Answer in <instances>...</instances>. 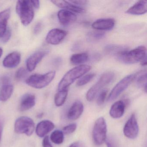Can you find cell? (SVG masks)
Wrapping results in <instances>:
<instances>
[{
    "instance_id": "d4e9b609",
    "label": "cell",
    "mask_w": 147,
    "mask_h": 147,
    "mask_svg": "<svg viewBox=\"0 0 147 147\" xmlns=\"http://www.w3.org/2000/svg\"><path fill=\"white\" fill-rule=\"evenodd\" d=\"M68 95V89L59 90L55 97V103L56 106L61 107L65 103Z\"/></svg>"
},
{
    "instance_id": "484cf974",
    "label": "cell",
    "mask_w": 147,
    "mask_h": 147,
    "mask_svg": "<svg viewBox=\"0 0 147 147\" xmlns=\"http://www.w3.org/2000/svg\"><path fill=\"white\" fill-rule=\"evenodd\" d=\"M64 134L61 131L56 130L54 131L51 135L50 139L54 143L60 144L64 141Z\"/></svg>"
},
{
    "instance_id": "836d02e7",
    "label": "cell",
    "mask_w": 147,
    "mask_h": 147,
    "mask_svg": "<svg viewBox=\"0 0 147 147\" xmlns=\"http://www.w3.org/2000/svg\"><path fill=\"white\" fill-rule=\"evenodd\" d=\"M43 28V24L41 22H39L36 24L33 29V32L35 35L39 34Z\"/></svg>"
},
{
    "instance_id": "ab89813d",
    "label": "cell",
    "mask_w": 147,
    "mask_h": 147,
    "mask_svg": "<svg viewBox=\"0 0 147 147\" xmlns=\"http://www.w3.org/2000/svg\"><path fill=\"white\" fill-rule=\"evenodd\" d=\"M141 64L142 66H146L147 65V56H145L142 61H141Z\"/></svg>"
},
{
    "instance_id": "d6a6232c",
    "label": "cell",
    "mask_w": 147,
    "mask_h": 147,
    "mask_svg": "<svg viewBox=\"0 0 147 147\" xmlns=\"http://www.w3.org/2000/svg\"><path fill=\"white\" fill-rule=\"evenodd\" d=\"M11 36V32L10 29H7L3 36L1 38V40L4 43L7 42L10 40Z\"/></svg>"
},
{
    "instance_id": "e575fe53",
    "label": "cell",
    "mask_w": 147,
    "mask_h": 147,
    "mask_svg": "<svg viewBox=\"0 0 147 147\" xmlns=\"http://www.w3.org/2000/svg\"><path fill=\"white\" fill-rule=\"evenodd\" d=\"M42 144L43 147H53L50 142L49 138L48 136H45L44 137Z\"/></svg>"
},
{
    "instance_id": "f1b7e54d",
    "label": "cell",
    "mask_w": 147,
    "mask_h": 147,
    "mask_svg": "<svg viewBox=\"0 0 147 147\" xmlns=\"http://www.w3.org/2000/svg\"><path fill=\"white\" fill-rule=\"evenodd\" d=\"M94 76H95V74H88L80 79L77 81L76 85L78 86H84L90 82L93 79Z\"/></svg>"
},
{
    "instance_id": "52a82bcc",
    "label": "cell",
    "mask_w": 147,
    "mask_h": 147,
    "mask_svg": "<svg viewBox=\"0 0 147 147\" xmlns=\"http://www.w3.org/2000/svg\"><path fill=\"white\" fill-rule=\"evenodd\" d=\"M35 123L32 119L26 116H22L17 119L14 124L15 132L25 134L28 136L32 135L35 130Z\"/></svg>"
},
{
    "instance_id": "4316f807",
    "label": "cell",
    "mask_w": 147,
    "mask_h": 147,
    "mask_svg": "<svg viewBox=\"0 0 147 147\" xmlns=\"http://www.w3.org/2000/svg\"><path fill=\"white\" fill-rule=\"evenodd\" d=\"M105 36V32H90L87 35V38L89 42H96L102 39Z\"/></svg>"
},
{
    "instance_id": "603a6c76",
    "label": "cell",
    "mask_w": 147,
    "mask_h": 147,
    "mask_svg": "<svg viewBox=\"0 0 147 147\" xmlns=\"http://www.w3.org/2000/svg\"><path fill=\"white\" fill-rule=\"evenodd\" d=\"M13 86L10 84L3 85L0 89V101L5 102L8 100L13 92Z\"/></svg>"
},
{
    "instance_id": "7bdbcfd3",
    "label": "cell",
    "mask_w": 147,
    "mask_h": 147,
    "mask_svg": "<svg viewBox=\"0 0 147 147\" xmlns=\"http://www.w3.org/2000/svg\"><path fill=\"white\" fill-rule=\"evenodd\" d=\"M3 54V50L1 48H0V57H1Z\"/></svg>"
},
{
    "instance_id": "f35d334b",
    "label": "cell",
    "mask_w": 147,
    "mask_h": 147,
    "mask_svg": "<svg viewBox=\"0 0 147 147\" xmlns=\"http://www.w3.org/2000/svg\"><path fill=\"white\" fill-rule=\"evenodd\" d=\"M3 131V124L2 121L0 119V142L2 138V134Z\"/></svg>"
},
{
    "instance_id": "44dd1931",
    "label": "cell",
    "mask_w": 147,
    "mask_h": 147,
    "mask_svg": "<svg viewBox=\"0 0 147 147\" xmlns=\"http://www.w3.org/2000/svg\"><path fill=\"white\" fill-rule=\"evenodd\" d=\"M11 15L9 8L0 12V38L5 34L7 30V24Z\"/></svg>"
},
{
    "instance_id": "74e56055",
    "label": "cell",
    "mask_w": 147,
    "mask_h": 147,
    "mask_svg": "<svg viewBox=\"0 0 147 147\" xmlns=\"http://www.w3.org/2000/svg\"><path fill=\"white\" fill-rule=\"evenodd\" d=\"M1 82L3 85L10 84V79L8 76H5L1 79Z\"/></svg>"
},
{
    "instance_id": "60d3db41",
    "label": "cell",
    "mask_w": 147,
    "mask_h": 147,
    "mask_svg": "<svg viewBox=\"0 0 147 147\" xmlns=\"http://www.w3.org/2000/svg\"><path fill=\"white\" fill-rule=\"evenodd\" d=\"M106 144L107 147H113L111 143L109 141H106Z\"/></svg>"
},
{
    "instance_id": "5bb4252c",
    "label": "cell",
    "mask_w": 147,
    "mask_h": 147,
    "mask_svg": "<svg viewBox=\"0 0 147 147\" xmlns=\"http://www.w3.org/2000/svg\"><path fill=\"white\" fill-rule=\"evenodd\" d=\"M54 123L50 120H44L39 122L36 128V132L39 137H44L55 128Z\"/></svg>"
},
{
    "instance_id": "1f68e13d",
    "label": "cell",
    "mask_w": 147,
    "mask_h": 147,
    "mask_svg": "<svg viewBox=\"0 0 147 147\" xmlns=\"http://www.w3.org/2000/svg\"><path fill=\"white\" fill-rule=\"evenodd\" d=\"M107 92H108V90L107 89L103 90L100 92L97 99V103L98 105L100 106L104 104Z\"/></svg>"
},
{
    "instance_id": "7c38bea8",
    "label": "cell",
    "mask_w": 147,
    "mask_h": 147,
    "mask_svg": "<svg viewBox=\"0 0 147 147\" xmlns=\"http://www.w3.org/2000/svg\"><path fill=\"white\" fill-rule=\"evenodd\" d=\"M36 96L30 93L24 94L20 102L18 109L20 111L24 112L31 109L36 105Z\"/></svg>"
},
{
    "instance_id": "cb8c5ba5",
    "label": "cell",
    "mask_w": 147,
    "mask_h": 147,
    "mask_svg": "<svg viewBox=\"0 0 147 147\" xmlns=\"http://www.w3.org/2000/svg\"><path fill=\"white\" fill-rule=\"evenodd\" d=\"M88 59V55L86 53H82L72 55L70 61L72 64L76 65L86 62Z\"/></svg>"
},
{
    "instance_id": "9c48e42d",
    "label": "cell",
    "mask_w": 147,
    "mask_h": 147,
    "mask_svg": "<svg viewBox=\"0 0 147 147\" xmlns=\"http://www.w3.org/2000/svg\"><path fill=\"white\" fill-rule=\"evenodd\" d=\"M139 127L135 113L131 114L125 125L123 133L126 137L135 139L138 136Z\"/></svg>"
},
{
    "instance_id": "9a60e30c",
    "label": "cell",
    "mask_w": 147,
    "mask_h": 147,
    "mask_svg": "<svg viewBox=\"0 0 147 147\" xmlns=\"http://www.w3.org/2000/svg\"><path fill=\"white\" fill-rule=\"evenodd\" d=\"M84 111V106L82 102L77 100L73 103L68 111L67 117L70 120H76L81 116Z\"/></svg>"
},
{
    "instance_id": "30bf717a",
    "label": "cell",
    "mask_w": 147,
    "mask_h": 147,
    "mask_svg": "<svg viewBox=\"0 0 147 147\" xmlns=\"http://www.w3.org/2000/svg\"><path fill=\"white\" fill-rule=\"evenodd\" d=\"M49 50L39 51L35 52L28 57L26 60V69L29 72H32L43 58L49 54Z\"/></svg>"
},
{
    "instance_id": "f546056e",
    "label": "cell",
    "mask_w": 147,
    "mask_h": 147,
    "mask_svg": "<svg viewBox=\"0 0 147 147\" xmlns=\"http://www.w3.org/2000/svg\"><path fill=\"white\" fill-rule=\"evenodd\" d=\"M28 70L24 67L20 68L16 72L15 80L17 81H20L26 77L28 74Z\"/></svg>"
},
{
    "instance_id": "ac0fdd59",
    "label": "cell",
    "mask_w": 147,
    "mask_h": 147,
    "mask_svg": "<svg viewBox=\"0 0 147 147\" xmlns=\"http://www.w3.org/2000/svg\"><path fill=\"white\" fill-rule=\"evenodd\" d=\"M115 21L113 19H101L94 22L92 24L93 29L98 30H109L113 28Z\"/></svg>"
},
{
    "instance_id": "ffe728a7",
    "label": "cell",
    "mask_w": 147,
    "mask_h": 147,
    "mask_svg": "<svg viewBox=\"0 0 147 147\" xmlns=\"http://www.w3.org/2000/svg\"><path fill=\"white\" fill-rule=\"evenodd\" d=\"M147 1H139L126 11V13L131 15H140L147 12Z\"/></svg>"
},
{
    "instance_id": "b9f144b4",
    "label": "cell",
    "mask_w": 147,
    "mask_h": 147,
    "mask_svg": "<svg viewBox=\"0 0 147 147\" xmlns=\"http://www.w3.org/2000/svg\"><path fill=\"white\" fill-rule=\"evenodd\" d=\"M69 147H80V146H79V144H78L74 143H73L70 144Z\"/></svg>"
},
{
    "instance_id": "8992f818",
    "label": "cell",
    "mask_w": 147,
    "mask_h": 147,
    "mask_svg": "<svg viewBox=\"0 0 147 147\" xmlns=\"http://www.w3.org/2000/svg\"><path fill=\"white\" fill-rule=\"evenodd\" d=\"M107 125L105 118H98L94 123L92 131L93 139L96 145H102L106 141Z\"/></svg>"
},
{
    "instance_id": "7402d4cb",
    "label": "cell",
    "mask_w": 147,
    "mask_h": 147,
    "mask_svg": "<svg viewBox=\"0 0 147 147\" xmlns=\"http://www.w3.org/2000/svg\"><path fill=\"white\" fill-rule=\"evenodd\" d=\"M137 86L139 88H143L147 92V71L146 70H141L135 74L134 80Z\"/></svg>"
},
{
    "instance_id": "6da1fadb",
    "label": "cell",
    "mask_w": 147,
    "mask_h": 147,
    "mask_svg": "<svg viewBox=\"0 0 147 147\" xmlns=\"http://www.w3.org/2000/svg\"><path fill=\"white\" fill-rule=\"evenodd\" d=\"M91 67L88 65H80L75 67L67 72L60 81L58 86V91L67 89L74 82L89 72Z\"/></svg>"
},
{
    "instance_id": "5b68a950",
    "label": "cell",
    "mask_w": 147,
    "mask_h": 147,
    "mask_svg": "<svg viewBox=\"0 0 147 147\" xmlns=\"http://www.w3.org/2000/svg\"><path fill=\"white\" fill-rule=\"evenodd\" d=\"M114 77V74L113 72H107L103 74L98 82L88 91L86 95L87 100L90 102L93 101L99 92L110 84Z\"/></svg>"
},
{
    "instance_id": "3957f363",
    "label": "cell",
    "mask_w": 147,
    "mask_h": 147,
    "mask_svg": "<svg viewBox=\"0 0 147 147\" xmlns=\"http://www.w3.org/2000/svg\"><path fill=\"white\" fill-rule=\"evenodd\" d=\"M16 12L24 26L29 25L34 17V8L30 1H18L16 4Z\"/></svg>"
},
{
    "instance_id": "4dcf8cb0",
    "label": "cell",
    "mask_w": 147,
    "mask_h": 147,
    "mask_svg": "<svg viewBox=\"0 0 147 147\" xmlns=\"http://www.w3.org/2000/svg\"><path fill=\"white\" fill-rule=\"evenodd\" d=\"M77 128V125L75 123H71L66 125L63 129V134H70L75 131Z\"/></svg>"
},
{
    "instance_id": "e0dca14e",
    "label": "cell",
    "mask_w": 147,
    "mask_h": 147,
    "mask_svg": "<svg viewBox=\"0 0 147 147\" xmlns=\"http://www.w3.org/2000/svg\"><path fill=\"white\" fill-rule=\"evenodd\" d=\"M125 103L123 100H118L111 107L109 113L110 116L113 119H119L123 117L125 111Z\"/></svg>"
},
{
    "instance_id": "83f0119b",
    "label": "cell",
    "mask_w": 147,
    "mask_h": 147,
    "mask_svg": "<svg viewBox=\"0 0 147 147\" xmlns=\"http://www.w3.org/2000/svg\"><path fill=\"white\" fill-rule=\"evenodd\" d=\"M125 48L123 46H119L116 45H109L106 46L105 51L109 54H113L117 55L118 53L123 51L125 50Z\"/></svg>"
},
{
    "instance_id": "4fadbf2b",
    "label": "cell",
    "mask_w": 147,
    "mask_h": 147,
    "mask_svg": "<svg viewBox=\"0 0 147 147\" xmlns=\"http://www.w3.org/2000/svg\"><path fill=\"white\" fill-rule=\"evenodd\" d=\"M59 22L62 25L67 26L76 22L77 16L73 12L66 10H60L57 13Z\"/></svg>"
},
{
    "instance_id": "ba28073f",
    "label": "cell",
    "mask_w": 147,
    "mask_h": 147,
    "mask_svg": "<svg viewBox=\"0 0 147 147\" xmlns=\"http://www.w3.org/2000/svg\"><path fill=\"white\" fill-rule=\"evenodd\" d=\"M135 74H130L125 77L114 87L111 91L107 98L108 101H112L116 99L129 86L134 80Z\"/></svg>"
},
{
    "instance_id": "2e32d148",
    "label": "cell",
    "mask_w": 147,
    "mask_h": 147,
    "mask_svg": "<svg viewBox=\"0 0 147 147\" xmlns=\"http://www.w3.org/2000/svg\"><path fill=\"white\" fill-rule=\"evenodd\" d=\"M21 55L19 52L14 51L7 55L3 61V65L7 68L16 67L20 63Z\"/></svg>"
},
{
    "instance_id": "277c9868",
    "label": "cell",
    "mask_w": 147,
    "mask_h": 147,
    "mask_svg": "<svg viewBox=\"0 0 147 147\" xmlns=\"http://www.w3.org/2000/svg\"><path fill=\"white\" fill-rule=\"evenodd\" d=\"M55 71H50L44 74H35L26 79V84L33 88L42 89L48 86L55 76Z\"/></svg>"
},
{
    "instance_id": "d6986e66",
    "label": "cell",
    "mask_w": 147,
    "mask_h": 147,
    "mask_svg": "<svg viewBox=\"0 0 147 147\" xmlns=\"http://www.w3.org/2000/svg\"><path fill=\"white\" fill-rule=\"evenodd\" d=\"M51 2L54 5L60 8H64L67 10L71 11V12L76 13H82L85 11V9L82 7L74 5L69 1L57 0V1H51Z\"/></svg>"
},
{
    "instance_id": "7a4b0ae2",
    "label": "cell",
    "mask_w": 147,
    "mask_h": 147,
    "mask_svg": "<svg viewBox=\"0 0 147 147\" xmlns=\"http://www.w3.org/2000/svg\"><path fill=\"white\" fill-rule=\"evenodd\" d=\"M116 56L121 62L125 64H134L142 61L146 56V49L144 46H140L129 51H120Z\"/></svg>"
},
{
    "instance_id": "8d00e7d4",
    "label": "cell",
    "mask_w": 147,
    "mask_h": 147,
    "mask_svg": "<svg viewBox=\"0 0 147 147\" xmlns=\"http://www.w3.org/2000/svg\"><path fill=\"white\" fill-rule=\"evenodd\" d=\"M33 7V8L36 9H38L40 7V1L38 0H32L30 1Z\"/></svg>"
},
{
    "instance_id": "d590c367",
    "label": "cell",
    "mask_w": 147,
    "mask_h": 147,
    "mask_svg": "<svg viewBox=\"0 0 147 147\" xmlns=\"http://www.w3.org/2000/svg\"><path fill=\"white\" fill-rule=\"evenodd\" d=\"M69 1L71 3H73L74 5L80 7L86 5L88 2L86 1H79V0L78 1H76V0H75V1Z\"/></svg>"
},
{
    "instance_id": "8fae6325",
    "label": "cell",
    "mask_w": 147,
    "mask_h": 147,
    "mask_svg": "<svg viewBox=\"0 0 147 147\" xmlns=\"http://www.w3.org/2000/svg\"><path fill=\"white\" fill-rule=\"evenodd\" d=\"M67 32L60 29H53L51 30L46 37V41L48 44L52 45L59 44L66 37Z\"/></svg>"
}]
</instances>
